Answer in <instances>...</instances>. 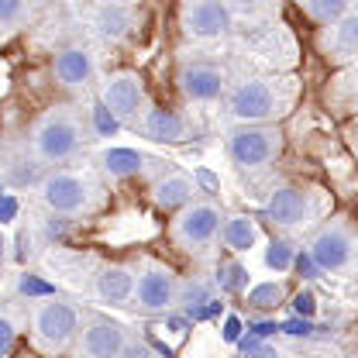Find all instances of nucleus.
I'll return each mask as SVG.
<instances>
[{
	"mask_svg": "<svg viewBox=\"0 0 358 358\" xmlns=\"http://www.w3.org/2000/svg\"><path fill=\"white\" fill-rule=\"evenodd\" d=\"M80 145H83V124L66 107L48 110L31 131V152L38 162H66L80 152Z\"/></svg>",
	"mask_w": 358,
	"mask_h": 358,
	"instance_id": "1",
	"label": "nucleus"
},
{
	"mask_svg": "<svg viewBox=\"0 0 358 358\" xmlns=\"http://www.w3.org/2000/svg\"><path fill=\"white\" fill-rule=\"evenodd\" d=\"M221 224H224L221 203H214V200H193L182 210H176V217L169 224V238L182 252H203L221 234Z\"/></svg>",
	"mask_w": 358,
	"mask_h": 358,
	"instance_id": "2",
	"label": "nucleus"
},
{
	"mask_svg": "<svg viewBox=\"0 0 358 358\" xmlns=\"http://www.w3.org/2000/svg\"><path fill=\"white\" fill-rule=\"evenodd\" d=\"M275 114H282V93L275 80H241L227 93V117H234L238 124H266Z\"/></svg>",
	"mask_w": 358,
	"mask_h": 358,
	"instance_id": "3",
	"label": "nucleus"
},
{
	"mask_svg": "<svg viewBox=\"0 0 358 358\" xmlns=\"http://www.w3.org/2000/svg\"><path fill=\"white\" fill-rule=\"evenodd\" d=\"M307 255L317 266V272H331V275L352 272V266H355V231H352V224L345 217L327 221L310 238Z\"/></svg>",
	"mask_w": 358,
	"mask_h": 358,
	"instance_id": "4",
	"label": "nucleus"
},
{
	"mask_svg": "<svg viewBox=\"0 0 358 358\" xmlns=\"http://www.w3.org/2000/svg\"><path fill=\"white\" fill-rule=\"evenodd\" d=\"M227 155L238 169H262L282 155V131L272 124H241L227 134Z\"/></svg>",
	"mask_w": 358,
	"mask_h": 358,
	"instance_id": "5",
	"label": "nucleus"
},
{
	"mask_svg": "<svg viewBox=\"0 0 358 358\" xmlns=\"http://www.w3.org/2000/svg\"><path fill=\"white\" fill-rule=\"evenodd\" d=\"M76 331H80V313H76V307H69L62 300H45L31 313V338L48 355L66 352L73 345Z\"/></svg>",
	"mask_w": 358,
	"mask_h": 358,
	"instance_id": "6",
	"label": "nucleus"
},
{
	"mask_svg": "<svg viewBox=\"0 0 358 358\" xmlns=\"http://www.w3.org/2000/svg\"><path fill=\"white\" fill-rule=\"evenodd\" d=\"M38 196L52 214H87L96 200V186L87 176H76V173H48L38 182Z\"/></svg>",
	"mask_w": 358,
	"mask_h": 358,
	"instance_id": "7",
	"label": "nucleus"
},
{
	"mask_svg": "<svg viewBox=\"0 0 358 358\" xmlns=\"http://www.w3.org/2000/svg\"><path fill=\"white\" fill-rule=\"evenodd\" d=\"M176 272L159 262H145L134 275V289H131V303L141 313H166L176 307Z\"/></svg>",
	"mask_w": 358,
	"mask_h": 358,
	"instance_id": "8",
	"label": "nucleus"
},
{
	"mask_svg": "<svg viewBox=\"0 0 358 358\" xmlns=\"http://www.w3.org/2000/svg\"><path fill=\"white\" fill-rule=\"evenodd\" d=\"M100 100H103V110L114 117V121H131L141 114L145 107V83L138 73H110L103 83H100Z\"/></svg>",
	"mask_w": 358,
	"mask_h": 358,
	"instance_id": "9",
	"label": "nucleus"
},
{
	"mask_svg": "<svg viewBox=\"0 0 358 358\" xmlns=\"http://www.w3.org/2000/svg\"><path fill=\"white\" fill-rule=\"evenodd\" d=\"M317 210H320V200L303 186H279L272 189L266 203V217L275 227H300V224L313 221Z\"/></svg>",
	"mask_w": 358,
	"mask_h": 358,
	"instance_id": "10",
	"label": "nucleus"
},
{
	"mask_svg": "<svg viewBox=\"0 0 358 358\" xmlns=\"http://www.w3.org/2000/svg\"><path fill=\"white\" fill-rule=\"evenodd\" d=\"M182 31L189 38H200V42L224 38L231 31V14H227L224 0H186V7H182Z\"/></svg>",
	"mask_w": 358,
	"mask_h": 358,
	"instance_id": "11",
	"label": "nucleus"
},
{
	"mask_svg": "<svg viewBox=\"0 0 358 358\" xmlns=\"http://www.w3.org/2000/svg\"><path fill=\"white\" fill-rule=\"evenodd\" d=\"M176 83L186 100H193V103H214V100H221L224 90H227V76H224L221 66H214V62H186L179 69Z\"/></svg>",
	"mask_w": 358,
	"mask_h": 358,
	"instance_id": "12",
	"label": "nucleus"
},
{
	"mask_svg": "<svg viewBox=\"0 0 358 358\" xmlns=\"http://www.w3.org/2000/svg\"><path fill=\"white\" fill-rule=\"evenodd\" d=\"M76 334H80L76 358H114L128 341V331L117 320H107V317H93Z\"/></svg>",
	"mask_w": 358,
	"mask_h": 358,
	"instance_id": "13",
	"label": "nucleus"
},
{
	"mask_svg": "<svg viewBox=\"0 0 358 358\" xmlns=\"http://www.w3.org/2000/svg\"><path fill=\"white\" fill-rule=\"evenodd\" d=\"M141 131H145V138H152V141L179 145V141L189 138V124H186V117L176 114V110L152 107V110H145V117H141Z\"/></svg>",
	"mask_w": 358,
	"mask_h": 358,
	"instance_id": "14",
	"label": "nucleus"
},
{
	"mask_svg": "<svg viewBox=\"0 0 358 358\" xmlns=\"http://www.w3.org/2000/svg\"><path fill=\"white\" fill-rule=\"evenodd\" d=\"M52 73H55V80L62 87L76 90V87H87L90 80H93L96 66H93V55H90L87 48H62L55 55V62H52Z\"/></svg>",
	"mask_w": 358,
	"mask_h": 358,
	"instance_id": "15",
	"label": "nucleus"
},
{
	"mask_svg": "<svg viewBox=\"0 0 358 358\" xmlns=\"http://www.w3.org/2000/svg\"><path fill=\"white\" fill-rule=\"evenodd\" d=\"M96 296L103 303H128L134 289V268L131 266H103L96 272V282H93Z\"/></svg>",
	"mask_w": 358,
	"mask_h": 358,
	"instance_id": "16",
	"label": "nucleus"
},
{
	"mask_svg": "<svg viewBox=\"0 0 358 358\" xmlns=\"http://www.w3.org/2000/svg\"><path fill=\"white\" fill-rule=\"evenodd\" d=\"M193 196H196V182L182 173L162 176L152 186V203L162 210H182L186 203H193Z\"/></svg>",
	"mask_w": 358,
	"mask_h": 358,
	"instance_id": "17",
	"label": "nucleus"
},
{
	"mask_svg": "<svg viewBox=\"0 0 358 358\" xmlns=\"http://www.w3.org/2000/svg\"><path fill=\"white\" fill-rule=\"evenodd\" d=\"M331 31H327V52H331V59H338V62H352L358 52V14H345L341 21H334V24H327Z\"/></svg>",
	"mask_w": 358,
	"mask_h": 358,
	"instance_id": "18",
	"label": "nucleus"
},
{
	"mask_svg": "<svg viewBox=\"0 0 358 358\" xmlns=\"http://www.w3.org/2000/svg\"><path fill=\"white\" fill-rule=\"evenodd\" d=\"M93 28H96V35L103 42H121V38H128V31L134 28V17L124 3H103L96 10V17H93Z\"/></svg>",
	"mask_w": 358,
	"mask_h": 358,
	"instance_id": "19",
	"label": "nucleus"
},
{
	"mask_svg": "<svg viewBox=\"0 0 358 358\" xmlns=\"http://www.w3.org/2000/svg\"><path fill=\"white\" fill-rule=\"evenodd\" d=\"M221 238H224V245H227L231 252H252V248L259 245L262 234H259L255 217H248V214H234V217H224Z\"/></svg>",
	"mask_w": 358,
	"mask_h": 358,
	"instance_id": "20",
	"label": "nucleus"
},
{
	"mask_svg": "<svg viewBox=\"0 0 358 358\" xmlns=\"http://www.w3.org/2000/svg\"><path fill=\"white\" fill-rule=\"evenodd\" d=\"M245 293H248V307L259 313H275L286 303V286H282L279 279L259 282V286H252V289H245Z\"/></svg>",
	"mask_w": 358,
	"mask_h": 358,
	"instance_id": "21",
	"label": "nucleus"
},
{
	"mask_svg": "<svg viewBox=\"0 0 358 358\" xmlns=\"http://www.w3.org/2000/svg\"><path fill=\"white\" fill-rule=\"evenodd\" d=\"M141 162H145V159H141L138 152H131V148H107V152H100V166L114 179L141 173Z\"/></svg>",
	"mask_w": 358,
	"mask_h": 358,
	"instance_id": "22",
	"label": "nucleus"
},
{
	"mask_svg": "<svg viewBox=\"0 0 358 358\" xmlns=\"http://www.w3.org/2000/svg\"><path fill=\"white\" fill-rule=\"evenodd\" d=\"M303 10L320 24H334L345 14H352V0H303Z\"/></svg>",
	"mask_w": 358,
	"mask_h": 358,
	"instance_id": "23",
	"label": "nucleus"
},
{
	"mask_svg": "<svg viewBox=\"0 0 358 358\" xmlns=\"http://www.w3.org/2000/svg\"><path fill=\"white\" fill-rule=\"evenodd\" d=\"M217 289L221 293H245L248 289V268L241 262H221L217 266Z\"/></svg>",
	"mask_w": 358,
	"mask_h": 358,
	"instance_id": "24",
	"label": "nucleus"
},
{
	"mask_svg": "<svg viewBox=\"0 0 358 358\" xmlns=\"http://www.w3.org/2000/svg\"><path fill=\"white\" fill-rule=\"evenodd\" d=\"M176 303H179V307H186V310L207 313V307H203V303H210V289H207V282L193 279V282H182V286H176Z\"/></svg>",
	"mask_w": 358,
	"mask_h": 358,
	"instance_id": "25",
	"label": "nucleus"
},
{
	"mask_svg": "<svg viewBox=\"0 0 358 358\" xmlns=\"http://www.w3.org/2000/svg\"><path fill=\"white\" fill-rule=\"evenodd\" d=\"M293 259H296V248L289 241H282V238H275L266 248V268H272V272H289Z\"/></svg>",
	"mask_w": 358,
	"mask_h": 358,
	"instance_id": "26",
	"label": "nucleus"
},
{
	"mask_svg": "<svg viewBox=\"0 0 358 358\" xmlns=\"http://www.w3.org/2000/svg\"><path fill=\"white\" fill-rule=\"evenodd\" d=\"M31 14V0H0V28L10 31Z\"/></svg>",
	"mask_w": 358,
	"mask_h": 358,
	"instance_id": "27",
	"label": "nucleus"
},
{
	"mask_svg": "<svg viewBox=\"0 0 358 358\" xmlns=\"http://www.w3.org/2000/svg\"><path fill=\"white\" fill-rule=\"evenodd\" d=\"M14 341H17V327H14V320H10V317H3V313H0V358L10 355Z\"/></svg>",
	"mask_w": 358,
	"mask_h": 358,
	"instance_id": "28",
	"label": "nucleus"
},
{
	"mask_svg": "<svg viewBox=\"0 0 358 358\" xmlns=\"http://www.w3.org/2000/svg\"><path fill=\"white\" fill-rule=\"evenodd\" d=\"M293 310L300 313L303 320H310L313 313H317V296H313V289H300V293L293 296Z\"/></svg>",
	"mask_w": 358,
	"mask_h": 358,
	"instance_id": "29",
	"label": "nucleus"
},
{
	"mask_svg": "<svg viewBox=\"0 0 358 358\" xmlns=\"http://www.w3.org/2000/svg\"><path fill=\"white\" fill-rule=\"evenodd\" d=\"M17 289H21L24 296H48V293H52V286H45L42 279H35V275H21Z\"/></svg>",
	"mask_w": 358,
	"mask_h": 358,
	"instance_id": "30",
	"label": "nucleus"
},
{
	"mask_svg": "<svg viewBox=\"0 0 358 358\" xmlns=\"http://www.w3.org/2000/svg\"><path fill=\"white\" fill-rule=\"evenodd\" d=\"M114 358H155V352H152L145 341H124V348Z\"/></svg>",
	"mask_w": 358,
	"mask_h": 358,
	"instance_id": "31",
	"label": "nucleus"
},
{
	"mask_svg": "<svg viewBox=\"0 0 358 358\" xmlns=\"http://www.w3.org/2000/svg\"><path fill=\"white\" fill-rule=\"evenodd\" d=\"M14 214H17V200H14V196H7V193H0V224L10 221Z\"/></svg>",
	"mask_w": 358,
	"mask_h": 358,
	"instance_id": "32",
	"label": "nucleus"
},
{
	"mask_svg": "<svg viewBox=\"0 0 358 358\" xmlns=\"http://www.w3.org/2000/svg\"><path fill=\"white\" fill-rule=\"evenodd\" d=\"M241 358H279L275 348H268V345H252V348H245Z\"/></svg>",
	"mask_w": 358,
	"mask_h": 358,
	"instance_id": "33",
	"label": "nucleus"
},
{
	"mask_svg": "<svg viewBox=\"0 0 358 358\" xmlns=\"http://www.w3.org/2000/svg\"><path fill=\"white\" fill-rule=\"evenodd\" d=\"M282 331L286 334H310V320H289V324H282Z\"/></svg>",
	"mask_w": 358,
	"mask_h": 358,
	"instance_id": "34",
	"label": "nucleus"
},
{
	"mask_svg": "<svg viewBox=\"0 0 358 358\" xmlns=\"http://www.w3.org/2000/svg\"><path fill=\"white\" fill-rule=\"evenodd\" d=\"M275 331V324H255V334L262 338V334H272Z\"/></svg>",
	"mask_w": 358,
	"mask_h": 358,
	"instance_id": "35",
	"label": "nucleus"
},
{
	"mask_svg": "<svg viewBox=\"0 0 358 358\" xmlns=\"http://www.w3.org/2000/svg\"><path fill=\"white\" fill-rule=\"evenodd\" d=\"M238 338V320H227V341Z\"/></svg>",
	"mask_w": 358,
	"mask_h": 358,
	"instance_id": "36",
	"label": "nucleus"
},
{
	"mask_svg": "<svg viewBox=\"0 0 358 358\" xmlns=\"http://www.w3.org/2000/svg\"><path fill=\"white\" fill-rule=\"evenodd\" d=\"M0 255H3V238H0Z\"/></svg>",
	"mask_w": 358,
	"mask_h": 358,
	"instance_id": "37",
	"label": "nucleus"
},
{
	"mask_svg": "<svg viewBox=\"0 0 358 358\" xmlns=\"http://www.w3.org/2000/svg\"><path fill=\"white\" fill-rule=\"evenodd\" d=\"M107 3H121V0H107Z\"/></svg>",
	"mask_w": 358,
	"mask_h": 358,
	"instance_id": "38",
	"label": "nucleus"
}]
</instances>
